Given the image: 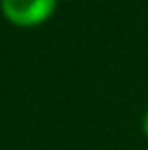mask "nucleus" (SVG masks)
I'll use <instances>...</instances> for the list:
<instances>
[{
  "label": "nucleus",
  "instance_id": "2",
  "mask_svg": "<svg viewBox=\"0 0 148 150\" xmlns=\"http://www.w3.org/2000/svg\"><path fill=\"white\" fill-rule=\"evenodd\" d=\"M142 126H144V133H146V137H148V111H146V115H144V122H142Z\"/></svg>",
  "mask_w": 148,
  "mask_h": 150
},
{
  "label": "nucleus",
  "instance_id": "1",
  "mask_svg": "<svg viewBox=\"0 0 148 150\" xmlns=\"http://www.w3.org/2000/svg\"><path fill=\"white\" fill-rule=\"evenodd\" d=\"M57 0H0L2 15L15 26H39L52 18Z\"/></svg>",
  "mask_w": 148,
  "mask_h": 150
}]
</instances>
